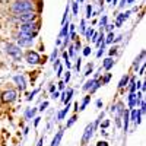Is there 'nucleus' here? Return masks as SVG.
<instances>
[{
  "label": "nucleus",
  "instance_id": "26",
  "mask_svg": "<svg viewBox=\"0 0 146 146\" xmlns=\"http://www.w3.org/2000/svg\"><path fill=\"white\" fill-rule=\"evenodd\" d=\"M72 9H73V15H75V16L79 15V5H78L76 2H73V3H72Z\"/></svg>",
  "mask_w": 146,
  "mask_h": 146
},
{
  "label": "nucleus",
  "instance_id": "20",
  "mask_svg": "<svg viewBox=\"0 0 146 146\" xmlns=\"http://www.w3.org/2000/svg\"><path fill=\"white\" fill-rule=\"evenodd\" d=\"M129 80H130V78H129V75H124L123 78H121V80L118 82V88H124L126 85L129 83Z\"/></svg>",
  "mask_w": 146,
  "mask_h": 146
},
{
  "label": "nucleus",
  "instance_id": "32",
  "mask_svg": "<svg viewBox=\"0 0 146 146\" xmlns=\"http://www.w3.org/2000/svg\"><path fill=\"white\" fill-rule=\"evenodd\" d=\"M76 120H78V118H76V115H73V117L67 121V127H70L72 124H75V121H76Z\"/></svg>",
  "mask_w": 146,
  "mask_h": 146
},
{
  "label": "nucleus",
  "instance_id": "44",
  "mask_svg": "<svg viewBox=\"0 0 146 146\" xmlns=\"http://www.w3.org/2000/svg\"><path fill=\"white\" fill-rule=\"evenodd\" d=\"M80 64H82V58L79 57V58H78V64H76V69H78V70L80 69Z\"/></svg>",
  "mask_w": 146,
  "mask_h": 146
},
{
  "label": "nucleus",
  "instance_id": "51",
  "mask_svg": "<svg viewBox=\"0 0 146 146\" xmlns=\"http://www.w3.org/2000/svg\"><path fill=\"white\" fill-rule=\"evenodd\" d=\"M101 105H102V101L98 100V101H96V107H101Z\"/></svg>",
  "mask_w": 146,
  "mask_h": 146
},
{
  "label": "nucleus",
  "instance_id": "17",
  "mask_svg": "<svg viewBox=\"0 0 146 146\" xmlns=\"http://www.w3.org/2000/svg\"><path fill=\"white\" fill-rule=\"evenodd\" d=\"M95 85H96V79H89L86 83L83 85V91H91Z\"/></svg>",
  "mask_w": 146,
  "mask_h": 146
},
{
  "label": "nucleus",
  "instance_id": "7",
  "mask_svg": "<svg viewBox=\"0 0 146 146\" xmlns=\"http://www.w3.org/2000/svg\"><path fill=\"white\" fill-rule=\"evenodd\" d=\"M27 62L29 64H38L41 62V58H40V54L36 53V51H29L27 54Z\"/></svg>",
  "mask_w": 146,
  "mask_h": 146
},
{
  "label": "nucleus",
  "instance_id": "14",
  "mask_svg": "<svg viewBox=\"0 0 146 146\" xmlns=\"http://www.w3.org/2000/svg\"><path fill=\"white\" fill-rule=\"evenodd\" d=\"M72 95H73V89H67V91L62 95V101H63L64 104H69V101H70V98H72Z\"/></svg>",
  "mask_w": 146,
  "mask_h": 146
},
{
  "label": "nucleus",
  "instance_id": "42",
  "mask_svg": "<svg viewBox=\"0 0 146 146\" xmlns=\"http://www.w3.org/2000/svg\"><path fill=\"white\" fill-rule=\"evenodd\" d=\"M105 28H107V31H108V32H111V31H113V28H114V25H108V23H107Z\"/></svg>",
  "mask_w": 146,
  "mask_h": 146
},
{
  "label": "nucleus",
  "instance_id": "49",
  "mask_svg": "<svg viewBox=\"0 0 146 146\" xmlns=\"http://www.w3.org/2000/svg\"><path fill=\"white\" fill-rule=\"evenodd\" d=\"M62 70H63V69H62V67H60V66L57 67V76H60V75H62Z\"/></svg>",
  "mask_w": 146,
  "mask_h": 146
},
{
  "label": "nucleus",
  "instance_id": "35",
  "mask_svg": "<svg viewBox=\"0 0 146 146\" xmlns=\"http://www.w3.org/2000/svg\"><path fill=\"white\" fill-rule=\"evenodd\" d=\"M47 107H48V102L45 101V102H42V104L40 105V108H38V110H40V111H44V110H45Z\"/></svg>",
  "mask_w": 146,
  "mask_h": 146
},
{
  "label": "nucleus",
  "instance_id": "29",
  "mask_svg": "<svg viewBox=\"0 0 146 146\" xmlns=\"http://www.w3.org/2000/svg\"><path fill=\"white\" fill-rule=\"evenodd\" d=\"M92 69H94V66H92V63H89V64H88V67H86V72H85V76L91 75V73H92Z\"/></svg>",
  "mask_w": 146,
  "mask_h": 146
},
{
  "label": "nucleus",
  "instance_id": "18",
  "mask_svg": "<svg viewBox=\"0 0 146 146\" xmlns=\"http://www.w3.org/2000/svg\"><path fill=\"white\" fill-rule=\"evenodd\" d=\"M35 113H36L35 108H27V111H25V118H27V120H31V118L35 115Z\"/></svg>",
  "mask_w": 146,
  "mask_h": 146
},
{
  "label": "nucleus",
  "instance_id": "46",
  "mask_svg": "<svg viewBox=\"0 0 146 146\" xmlns=\"http://www.w3.org/2000/svg\"><path fill=\"white\" fill-rule=\"evenodd\" d=\"M115 50H117V48H115V47H113L111 50H110V56H113V54H115Z\"/></svg>",
  "mask_w": 146,
  "mask_h": 146
},
{
  "label": "nucleus",
  "instance_id": "22",
  "mask_svg": "<svg viewBox=\"0 0 146 146\" xmlns=\"http://www.w3.org/2000/svg\"><path fill=\"white\" fill-rule=\"evenodd\" d=\"M89 101H91V95H88V96H85V98H83V101H82V105H80V111H82V110H85V108H86V105L89 104Z\"/></svg>",
  "mask_w": 146,
  "mask_h": 146
},
{
  "label": "nucleus",
  "instance_id": "50",
  "mask_svg": "<svg viewBox=\"0 0 146 146\" xmlns=\"http://www.w3.org/2000/svg\"><path fill=\"white\" fill-rule=\"evenodd\" d=\"M40 120H41L40 117H36V118H35V121H34V124H35V126H38V123H40Z\"/></svg>",
  "mask_w": 146,
  "mask_h": 146
},
{
  "label": "nucleus",
  "instance_id": "40",
  "mask_svg": "<svg viewBox=\"0 0 146 146\" xmlns=\"http://www.w3.org/2000/svg\"><path fill=\"white\" fill-rule=\"evenodd\" d=\"M58 89H60V91H63V89H64V82H63V80H62V82H58Z\"/></svg>",
  "mask_w": 146,
  "mask_h": 146
},
{
  "label": "nucleus",
  "instance_id": "4",
  "mask_svg": "<svg viewBox=\"0 0 146 146\" xmlns=\"http://www.w3.org/2000/svg\"><path fill=\"white\" fill-rule=\"evenodd\" d=\"M34 38L35 36L32 35H27V34H21L18 35V45L19 47H31L32 42H34Z\"/></svg>",
  "mask_w": 146,
  "mask_h": 146
},
{
  "label": "nucleus",
  "instance_id": "25",
  "mask_svg": "<svg viewBox=\"0 0 146 146\" xmlns=\"http://www.w3.org/2000/svg\"><path fill=\"white\" fill-rule=\"evenodd\" d=\"M94 29L92 28H86V31H85V36H86V40H91L92 38V35H94Z\"/></svg>",
  "mask_w": 146,
  "mask_h": 146
},
{
  "label": "nucleus",
  "instance_id": "19",
  "mask_svg": "<svg viewBox=\"0 0 146 146\" xmlns=\"http://www.w3.org/2000/svg\"><path fill=\"white\" fill-rule=\"evenodd\" d=\"M69 110H70V104H66V108L63 110V111H60V113L57 114V120H63V118H64V115L67 114Z\"/></svg>",
  "mask_w": 146,
  "mask_h": 146
},
{
  "label": "nucleus",
  "instance_id": "57",
  "mask_svg": "<svg viewBox=\"0 0 146 146\" xmlns=\"http://www.w3.org/2000/svg\"><path fill=\"white\" fill-rule=\"evenodd\" d=\"M79 2H80V3H82V2H83V0H79Z\"/></svg>",
  "mask_w": 146,
  "mask_h": 146
},
{
  "label": "nucleus",
  "instance_id": "23",
  "mask_svg": "<svg viewBox=\"0 0 146 146\" xmlns=\"http://www.w3.org/2000/svg\"><path fill=\"white\" fill-rule=\"evenodd\" d=\"M143 57H145V51H142V53H140V56L135 60V63H133V67L137 69V66H139V63H140V60H143Z\"/></svg>",
  "mask_w": 146,
  "mask_h": 146
},
{
  "label": "nucleus",
  "instance_id": "48",
  "mask_svg": "<svg viewBox=\"0 0 146 146\" xmlns=\"http://www.w3.org/2000/svg\"><path fill=\"white\" fill-rule=\"evenodd\" d=\"M57 96H58V92H56V91H54V92H53V95H51V98H53V100H56Z\"/></svg>",
  "mask_w": 146,
  "mask_h": 146
},
{
  "label": "nucleus",
  "instance_id": "54",
  "mask_svg": "<svg viewBox=\"0 0 146 146\" xmlns=\"http://www.w3.org/2000/svg\"><path fill=\"white\" fill-rule=\"evenodd\" d=\"M143 72H145V66H142V67H140V75H143Z\"/></svg>",
  "mask_w": 146,
  "mask_h": 146
},
{
  "label": "nucleus",
  "instance_id": "37",
  "mask_svg": "<svg viewBox=\"0 0 146 146\" xmlns=\"http://www.w3.org/2000/svg\"><path fill=\"white\" fill-rule=\"evenodd\" d=\"M98 36H100V34H98V32H94V35H92V38H91V40H92L94 42H96V40H98Z\"/></svg>",
  "mask_w": 146,
  "mask_h": 146
},
{
  "label": "nucleus",
  "instance_id": "34",
  "mask_svg": "<svg viewBox=\"0 0 146 146\" xmlns=\"http://www.w3.org/2000/svg\"><path fill=\"white\" fill-rule=\"evenodd\" d=\"M57 53H58V50L56 48V50L53 51V54H51V57H50V62H54V60H56V57H57Z\"/></svg>",
  "mask_w": 146,
  "mask_h": 146
},
{
  "label": "nucleus",
  "instance_id": "10",
  "mask_svg": "<svg viewBox=\"0 0 146 146\" xmlns=\"http://www.w3.org/2000/svg\"><path fill=\"white\" fill-rule=\"evenodd\" d=\"M13 80H15V83L18 85V88H19L21 91H25V88H27V82H25V78H23L22 75H16V76L13 78Z\"/></svg>",
  "mask_w": 146,
  "mask_h": 146
},
{
  "label": "nucleus",
  "instance_id": "39",
  "mask_svg": "<svg viewBox=\"0 0 146 146\" xmlns=\"http://www.w3.org/2000/svg\"><path fill=\"white\" fill-rule=\"evenodd\" d=\"M108 126H110V121H108V120H105V121H104V123L101 124V129H107Z\"/></svg>",
  "mask_w": 146,
  "mask_h": 146
},
{
  "label": "nucleus",
  "instance_id": "21",
  "mask_svg": "<svg viewBox=\"0 0 146 146\" xmlns=\"http://www.w3.org/2000/svg\"><path fill=\"white\" fill-rule=\"evenodd\" d=\"M123 115H124V131H127V127H129V121H130V118H129V111H127V110H124Z\"/></svg>",
  "mask_w": 146,
  "mask_h": 146
},
{
  "label": "nucleus",
  "instance_id": "11",
  "mask_svg": "<svg viewBox=\"0 0 146 146\" xmlns=\"http://www.w3.org/2000/svg\"><path fill=\"white\" fill-rule=\"evenodd\" d=\"M130 16V12H126V13H118L117 19H115V27H121L123 25V22Z\"/></svg>",
  "mask_w": 146,
  "mask_h": 146
},
{
  "label": "nucleus",
  "instance_id": "56",
  "mask_svg": "<svg viewBox=\"0 0 146 146\" xmlns=\"http://www.w3.org/2000/svg\"><path fill=\"white\" fill-rule=\"evenodd\" d=\"M107 2H108V3H111V0H107Z\"/></svg>",
  "mask_w": 146,
  "mask_h": 146
},
{
  "label": "nucleus",
  "instance_id": "45",
  "mask_svg": "<svg viewBox=\"0 0 146 146\" xmlns=\"http://www.w3.org/2000/svg\"><path fill=\"white\" fill-rule=\"evenodd\" d=\"M126 6V0H121V2H120V5H118V7H121V9H123Z\"/></svg>",
  "mask_w": 146,
  "mask_h": 146
},
{
  "label": "nucleus",
  "instance_id": "13",
  "mask_svg": "<svg viewBox=\"0 0 146 146\" xmlns=\"http://www.w3.org/2000/svg\"><path fill=\"white\" fill-rule=\"evenodd\" d=\"M111 111H113V113H115V114H117V117H120L121 114L124 113V108H123V104H117V105H113V108H111Z\"/></svg>",
  "mask_w": 146,
  "mask_h": 146
},
{
  "label": "nucleus",
  "instance_id": "43",
  "mask_svg": "<svg viewBox=\"0 0 146 146\" xmlns=\"http://www.w3.org/2000/svg\"><path fill=\"white\" fill-rule=\"evenodd\" d=\"M53 66H54V69H57V67L60 66V60H57V58H56V60H54V64H53Z\"/></svg>",
  "mask_w": 146,
  "mask_h": 146
},
{
  "label": "nucleus",
  "instance_id": "41",
  "mask_svg": "<svg viewBox=\"0 0 146 146\" xmlns=\"http://www.w3.org/2000/svg\"><path fill=\"white\" fill-rule=\"evenodd\" d=\"M69 56H75V48H73V45L69 48Z\"/></svg>",
  "mask_w": 146,
  "mask_h": 146
},
{
  "label": "nucleus",
  "instance_id": "1",
  "mask_svg": "<svg viewBox=\"0 0 146 146\" xmlns=\"http://www.w3.org/2000/svg\"><path fill=\"white\" fill-rule=\"evenodd\" d=\"M12 10L15 12V13H23V12H31L34 10V3L31 0H16L12 6Z\"/></svg>",
  "mask_w": 146,
  "mask_h": 146
},
{
  "label": "nucleus",
  "instance_id": "33",
  "mask_svg": "<svg viewBox=\"0 0 146 146\" xmlns=\"http://www.w3.org/2000/svg\"><path fill=\"white\" fill-rule=\"evenodd\" d=\"M110 79H111V73H108V75L104 78V80H101L102 82V85H105V83H108L110 82Z\"/></svg>",
  "mask_w": 146,
  "mask_h": 146
},
{
  "label": "nucleus",
  "instance_id": "55",
  "mask_svg": "<svg viewBox=\"0 0 146 146\" xmlns=\"http://www.w3.org/2000/svg\"><path fill=\"white\" fill-rule=\"evenodd\" d=\"M111 5H113V6H115V5H117V0H111Z\"/></svg>",
  "mask_w": 146,
  "mask_h": 146
},
{
  "label": "nucleus",
  "instance_id": "9",
  "mask_svg": "<svg viewBox=\"0 0 146 146\" xmlns=\"http://www.w3.org/2000/svg\"><path fill=\"white\" fill-rule=\"evenodd\" d=\"M140 110H136V108H133L131 110V113H129V118L133 121L135 124H140Z\"/></svg>",
  "mask_w": 146,
  "mask_h": 146
},
{
  "label": "nucleus",
  "instance_id": "27",
  "mask_svg": "<svg viewBox=\"0 0 146 146\" xmlns=\"http://www.w3.org/2000/svg\"><path fill=\"white\" fill-rule=\"evenodd\" d=\"M79 31H80V34H85V31H86V23H85V19H82V21H80Z\"/></svg>",
  "mask_w": 146,
  "mask_h": 146
},
{
  "label": "nucleus",
  "instance_id": "53",
  "mask_svg": "<svg viewBox=\"0 0 146 146\" xmlns=\"http://www.w3.org/2000/svg\"><path fill=\"white\" fill-rule=\"evenodd\" d=\"M56 91V86H54V85H51V86H50V92H54Z\"/></svg>",
  "mask_w": 146,
  "mask_h": 146
},
{
  "label": "nucleus",
  "instance_id": "47",
  "mask_svg": "<svg viewBox=\"0 0 146 146\" xmlns=\"http://www.w3.org/2000/svg\"><path fill=\"white\" fill-rule=\"evenodd\" d=\"M96 146H108V143L107 142H98V145Z\"/></svg>",
  "mask_w": 146,
  "mask_h": 146
},
{
  "label": "nucleus",
  "instance_id": "15",
  "mask_svg": "<svg viewBox=\"0 0 146 146\" xmlns=\"http://www.w3.org/2000/svg\"><path fill=\"white\" fill-rule=\"evenodd\" d=\"M113 66H114V60H113L111 57H108V58H105V60H104L102 67H104L105 70H110V69H111Z\"/></svg>",
  "mask_w": 146,
  "mask_h": 146
},
{
  "label": "nucleus",
  "instance_id": "52",
  "mask_svg": "<svg viewBox=\"0 0 146 146\" xmlns=\"http://www.w3.org/2000/svg\"><path fill=\"white\" fill-rule=\"evenodd\" d=\"M131 3H135V0H126V5H131Z\"/></svg>",
  "mask_w": 146,
  "mask_h": 146
},
{
  "label": "nucleus",
  "instance_id": "8",
  "mask_svg": "<svg viewBox=\"0 0 146 146\" xmlns=\"http://www.w3.org/2000/svg\"><path fill=\"white\" fill-rule=\"evenodd\" d=\"M16 91H6L3 95H2V100H3V102H13L15 100H16Z\"/></svg>",
  "mask_w": 146,
  "mask_h": 146
},
{
  "label": "nucleus",
  "instance_id": "38",
  "mask_svg": "<svg viewBox=\"0 0 146 146\" xmlns=\"http://www.w3.org/2000/svg\"><path fill=\"white\" fill-rule=\"evenodd\" d=\"M69 80H70V72H66V75H64V80H63V82L66 83V82H69Z\"/></svg>",
  "mask_w": 146,
  "mask_h": 146
},
{
  "label": "nucleus",
  "instance_id": "16",
  "mask_svg": "<svg viewBox=\"0 0 146 146\" xmlns=\"http://www.w3.org/2000/svg\"><path fill=\"white\" fill-rule=\"evenodd\" d=\"M69 25H70L69 22H67V23H63V28H62V31H60L58 38H64V36L69 35Z\"/></svg>",
  "mask_w": 146,
  "mask_h": 146
},
{
  "label": "nucleus",
  "instance_id": "3",
  "mask_svg": "<svg viewBox=\"0 0 146 146\" xmlns=\"http://www.w3.org/2000/svg\"><path fill=\"white\" fill-rule=\"evenodd\" d=\"M6 51L9 56L13 57V60H21L22 58V50L19 45H15V44H7L6 45Z\"/></svg>",
  "mask_w": 146,
  "mask_h": 146
},
{
  "label": "nucleus",
  "instance_id": "31",
  "mask_svg": "<svg viewBox=\"0 0 146 146\" xmlns=\"http://www.w3.org/2000/svg\"><path fill=\"white\" fill-rule=\"evenodd\" d=\"M38 91H40V89H35V91H32V92H31V94L28 95V98H27V100H28V101H31V100L34 98V96H35L36 94H38Z\"/></svg>",
  "mask_w": 146,
  "mask_h": 146
},
{
  "label": "nucleus",
  "instance_id": "24",
  "mask_svg": "<svg viewBox=\"0 0 146 146\" xmlns=\"http://www.w3.org/2000/svg\"><path fill=\"white\" fill-rule=\"evenodd\" d=\"M104 42H105V44H111V42H114V34H113V32H110L108 36L104 40Z\"/></svg>",
  "mask_w": 146,
  "mask_h": 146
},
{
  "label": "nucleus",
  "instance_id": "5",
  "mask_svg": "<svg viewBox=\"0 0 146 146\" xmlns=\"http://www.w3.org/2000/svg\"><path fill=\"white\" fill-rule=\"evenodd\" d=\"M19 21L22 22V23H27V22H34L35 21V18H36V13L34 10H31V12H23V13H19Z\"/></svg>",
  "mask_w": 146,
  "mask_h": 146
},
{
  "label": "nucleus",
  "instance_id": "28",
  "mask_svg": "<svg viewBox=\"0 0 146 146\" xmlns=\"http://www.w3.org/2000/svg\"><path fill=\"white\" fill-rule=\"evenodd\" d=\"M105 25H107V15H104V16L101 18V21H100V27H101V28H104Z\"/></svg>",
  "mask_w": 146,
  "mask_h": 146
},
{
  "label": "nucleus",
  "instance_id": "36",
  "mask_svg": "<svg viewBox=\"0 0 146 146\" xmlns=\"http://www.w3.org/2000/svg\"><path fill=\"white\" fill-rule=\"evenodd\" d=\"M89 54H91V47L83 48V56H89Z\"/></svg>",
  "mask_w": 146,
  "mask_h": 146
},
{
  "label": "nucleus",
  "instance_id": "2",
  "mask_svg": "<svg viewBox=\"0 0 146 146\" xmlns=\"http://www.w3.org/2000/svg\"><path fill=\"white\" fill-rule=\"evenodd\" d=\"M19 32H21V34H27V35L36 36V34H38V25H36L35 22H27V23H22L21 28H19Z\"/></svg>",
  "mask_w": 146,
  "mask_h": 146
},
{
  "label": "nucleus",
  "instance_id": "30",
  "mask_svg": "<svg viewBox=\"0 0 146 146\" xmlns=\"http://www.w3.org/2000/svg\"><path fill=\"white\" fill-rule=\"evenodd\" d=\"M91 16H92V6L88 5L86 6V18H91Z\"/></svg>",
  "mask_w": 146,
  "mask_h": 146
},
{
  "label": "nucleus",
  "instance_id": "6",
  "mask_svg": "<svg viewBox=\"0 0 146 146\" xmlns=\"http://www.w3.org/2000/svg\"><path fill=\"white\" fill-rule=\"evenodd\" d=\"M94 130H95L94 124L86 126V129H85V131H83V136H82V145H86L91 140V137L94 136Z\"/></svg>",
  "mask_w": 146,
  "mask_h": 146
},
{
  "label": "nucleus",
  "instance_id": "12",
  "mask_svg": "<svg viewBox=\"0 0 146 146\" xmlns=\"http://www.w3.org/2000/svg\"><path fill=\"white\" fill-rule=\"evenodd\" d=\"M62 137H63V130H58V131L56 133V136L53 137V142H51L50 146H58V145H60V140H62Z\"/></svg>",
  "mask_w": 146,
  "mask_h": 146
}]
</instances>
